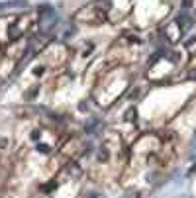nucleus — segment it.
<instances>
[{
    "label": "nucleus",
    "mask_w": 196,
    "mask_h": 198,
    "mask_svg": "<svg viewBox=\"0 0 196 198\" xmlns=\"http://www.w3.org/2000/svg\"><path fill=\"white\" fill-rule=\"evenodd\" d=\"M18 4L26 6V0H8V2H0V10H4V8H12V6H18Z\"/></svg>",
    "instance_id": "nucleus-1"
},
{
    "label": "nucleus",
    "mask_w": 196,
    "mask_h": 198,
    "mask_svg": "<svg viewBox=\"0 0 196 198\" xmlns=\"http://www.w3.org/2000/svg\"><path fill=\"white\" fill-rule=\"evenodd\" d=\"M47 16H53V8L51 6H39V18H47Z\"/></svg>",
    "instance_id": "nucleus-2"
},
{
    "label": "nucleus",
    "mask_w": 196,
    "mask_h": 198,
    "mask_svg": "<svg viewBox=\"0 0 196 198\" xmlns=\"http://www.w3.org/2000/svg\"><path fill=\"white\" fill-rule=\"evenodd\" d=\"M98 159H100V161H106V159H108V151H106V149H100V151H98Z\"/></svg>",
    "instance_id": "nucleus-3"
},
{
    "label": "nucleus",
    "mask_w": 196,
    "mask_h": 198,
    "mask_svg": "<svg viewBox=\"0 0 196 198\" xmlns=\"http://www.w3.org/2000/svg\"><path fill=\"white\" fill-rule=\"evenodd\" d=\"M35 149H37V151H41V153H49V147H47V145H43V143H39Z\"/></svg>",
    "instance_id": "nucleus-4"
},
{
    "label": "nucleus",
    "mask_w": 196,
    "mask_h": 198,
    "mask_svg": "<svg viewBox=\"0 0 196 198\" xmlns=\"http://www.w3.org/2000/svg\"><path fill=\"white\" fill-rule=\"evenodd\" d=\"M131 118H135V110H130V112H128V120H131Z\"/></svg>",
    "instance_id": "nucleus-5"
},
{
    "label": "nucleus",
    "mask_w": 196,
    "mask_h": 198,
    "mask_svg": "<svg viewBox=\"0 0 196 198\" xmlns=\"http://www.w3.org/2000/svg\"><path fill=\"white\" fill-rule=\"evenodd\" d=\"M41 73H43V69H41V67H37L35 71H33V75H41Z\"/></svg>",
    "instance_id": "nucleus-6"
},
{
    "label": "nucleus",
    "mask_w": 196,
    "mask_h": 198,
    "mask_svg": "<svg viewBox=\"0 0 196 198\" xmlns=\"http://www.w3.org/2000/svg\"><path fill=\"white\" fill-rule=\"evenodd\" d=\"M190 79H196V71H192V73H190Z\"/></svg>",
    "instance_id": "nucleus-7"
}]
</instances>
